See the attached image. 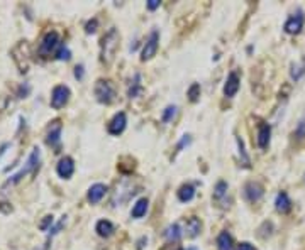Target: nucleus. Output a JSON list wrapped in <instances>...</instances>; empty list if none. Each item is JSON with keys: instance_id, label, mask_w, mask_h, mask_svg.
Masks as SVG:
<instances>
[{"instance_id": "nucleus-12", "label": "nucleus", "mask_w": 305, "mask_h": 250, "mask_svg": "<svg viewBox=\"0 0 305 250\" xmlns=\"http://www.w3.org/2000/svg\"><path fill=\"white\" fill-rule=\"evenodd\" d=\"M126 127H127V115L124 112H117L110 119L109 125H107V132L110 135H121L126 130Z\"/></svg>"}, {"instance_id": "nucleus-33", "label": "nucleus", "mask_w": 305, "mask_h": 250, "mask_svg": "<svg viewBox=\"0 0 305 250\" xmlns=\"http://www.w3.org/2000/svg\"><path fill=\"white\" fill-rule=\"evenodd\" d=\"M295 135H297V139H298V140H302L303 137H305V119L298 122L297 130H295Z\"/></svg>"}, {"instance_id": "nucleus-18", "label": "nucleus", "mask_w": 305, "mask_h": 250, "mask_svg": "<svg viewBox=\"0 0 305 250\" xmlns=\"http://www.w3.org/2000/svg\"><path fill=\"white\" fill-rule=\"evenodd\" d=\"M202 232V222L200 218L197 217H190L188 220H186V225H185V233L186 237L190 238H197Z\"/></svg>"}, {"instance_id": "nucleus-27", "label": "nucleus", "mask_w": 305, "mask_h": 250, "mask_svg": "<svg viewBox=\"0 0 305 250\" xmlns=\"http://www.w3.org/2000/svg\"><path fill=\"white\" fill-rule=\"evenodd\" d=\"M236 142H238V149H239V158H241V166L244 168H249L251 161H249V156L246 154V147H244V140L241 137H236Z\"/></svg>"}, {"instance_id": "nucleus-37", "label": "nucleus", "mask_w": 305, "mask_h": 250, "mask_svg": "<svg viewBox=\"0 0 305 250\" xmlns=\"http://www.w3.org/2000/svg\"><path fill=\"white\" fill-rule=\"evenodd\" d=\"M190 135H183V137H181V140L178 142V151H181V149H183V147L185 145H188L190 144Z\"/></svg>"}, {"instance_id": "nucleus-26", "label": "nucleus", "mask_w": 305, "mask_h": 250, "mask_svg": "<svg viewBox=\"0 0 305 250\" xmlns=\"http://www.w3.org/2000/svg\"><path fill=\"white\" fill-rule=\"evenodd\" d=\"M227 189H229V186H227V183L225 181H219L217 184H215V188H214V199L215 202H222V199L227 196Z\"/></svg>"}, {"instance_id": "nucleus-14", "label": "nucleus", "mask_w": 305, "mask_h": 250, "mask_svg": "<svg viewBox=\"0 0 305 250\" xmlns=\"http://www.w3.org/2000/svg\"><path fill=\"white\" fill-rule=\"evenodd\" d=\"M239 86H241V78L236 71H231L227 75V80L224 83V95L227 98H233L238 95L239 91Z\"/></svg>"}, {"instance_id": "nucleus-23", "label": "nucleus", "mask_w": 305, "mask_h": 250, "mask_svg": "<svg viewBox=\"0 0 305 250\" xmlns=\"http://www.w3.org/2000/svg\"><path fill=\"white\" fill-rule=\"evenodd\" d=\"M142 91H144V88H142V85H141V75L139 73H136L134 81H131V86H129V90H127V96L137 98V96L142 95Z\"/></svg>"}, {"instance_id": "nucleus-9", "label": "nucleus", "mask_w": 305, "mask_h": 250, "mask_svg": "<svg viewBox=\"0 0 305 250\" xmlns=\"http://www.w3.org/2000/svg\"><path fill=\"white\" fill-rule=\"evenodd\" d=\"M243 194H244V198L248 199L249 203H258L259 199L263 198L264 188L258 183V181H249V183L244 184Z\"/></svg>"}, {"instance_id": "nucleus-35", "label": "nucleus", "mask_w": 305, "mask_h": 250, "mask_svg": "<svg viewBox=\"0 0 305 250\" xmlns=\"http://www.w3.org/2000/svg\"><path fill=\"white\" fill-rule=\"evenodd\" d=\"M97 26H98V21L97 19H92V21H88L87 22V26H85V32L87 34H93L97 31Z\"/></svg>"}, {"instance_id": "nucleus-6", "label": "nucleus", "mask_w": 305, "mask_h": 250, "mask_svg": "<svg viewBox=\"0 0 305 250\" xmlns=\"http://www.w3.org/2000/svg\"><path fill=\"white\" fill-rule=\"evenodd\" d=\"M134 194H136V186L132 184L129 179H122L121 183H117V186H116L112 205H114V207H119V205L126 203L127 199L132 198Z\"/></svg>"}, {"instance_id": "nucleus-1", "label": "nucleus", "mask_w": 305, "mask_h": 250, "mask_svg": "<svg viewBox=\"0 0 305 250\" xmlns=\"http://www.w3.org/2000/svg\"><path fill=\"white\" fill-rule=\"evenodd\" d=\"M119 31L116 27H110L109 31L105 32V36L100 39V61L104 65H110L114 61V58L117 55V49H119Z\"/></svg>"}, {"instance_id": "nucleus-31", "label": "nucleus", "mask_w": 305, "mask_h": 250, "mask_svg": "<svg viewBox=\"0 0 305 250\" xmlns=\"http://www.w3.org/2000/svg\"><path fill=\"white\" fill-rule=\"evenodd\" d=\"M53 225H55V218H53V215H46L43 222L39 223V230H43V232H49Z\"/></svg>"}, {"instance_id": "nucleus-16", "label": "nucleus", "mask_w": 305, "mask_h": 250, "mask_svg": "<svg viewBox=\"0 0 305 250\" xmlns=\"http://www.w3.org/2000/svg\"><path fill=\"white\" fill-rule=\"evenodd\" d=\"M105 193H107V186L102 184V183H95V184H92L90 188H88L87 198H88V202H90L92 205H97V203H100L102 199H104Z\"/></svg>"}, {"instance_id": "nucleus-39", "label": "nucleus", "mask_w": 305, "mask_h": 250, "mask_svg": "<svg viewBox=\"0 0 305 250\" xmlns=\"http://www.w3.org/2000/svg\"><path fill=\"white\" fill-rule=\"evenodd\" d=\"M236 250H256V248H254L253 245L248 243V242H243V243L238 245V248H236Z\"/></svg>"}, {"instance_id": "nucleus-17", "label": "nucleus", "mask_w": 305, "mask_h": 250, "mask_svg": "<svg viewBox=\"0 0 305 250\" xmlns=\"http://www.w3.org/2000/svg\"><path fill=\"white\" fill-rule=\"evenodd\" d=\"M95 232H97L98 237L109 238V237L114 235L116 227H114V223H112L110 220H98L97 225H95Z\"/></svg>"}, {"instance_id": "nucleus-7", "label": "nucleus", "mask_w": 305, "mask_h": 250, "mask_svg": "<svg viewBox=\"0 0 305 250\" xmlns=\"http://www.w3.org/2000/svg\"><path fill=\"white\" fill-rule=\"evenodd\" d=\"M160 47V32L158 31H151L149 37L146 39L144 46H142L141 51V61H149L156 56Z\"/></svg>"}, {"instance_id": "nucleus-5", "label": "nucleus", "mask_w": 305, "mask_h": 250, "mask_svg": "<svg viewBox=\"0 0 305 250\" xmlns=\"http://www.w3.org/2000/svg\"><path fill=\"white\" fill-rule=\"evenodd\" d=\"M61 46V39L60 34L56 31H48L43 36L41 42H39L37 47V55L43 58V60H48V58H55L58 47Z\"/></svg>"}, {"instance_id": "nucleus-13", "label": "nucleus", "mask_w": 305, "mask_h": 250, "mask_svg": "<svg viewBox=\"0 0 305 250\" xmlns=\"http://www.w3.org/2000/svg\"><path fill=\"white\" fill-rule=\"evenodd\" d=\"M73 173H75V161H73L70 156H65L58 161L56 164V174L60 176L61 179H70Z\"/></svg>"}, {"instance_id": "nucleus-40", "label": "nucleus", "mask_w": 305, "mask_h": 250, "mask_svg": "<svg viewBox=\"0 0 305 250\" xmlns=\"http://www.w3.org/2000/svg\"><path fill=\"white\" fill-rule=\"evenodd\" d=\"M6 149H9V144H4L2 147H0V156L6 154Z\"/></svg>"}, {"instance_id": "nucleus-24", "label": "nucleus", "mask_w": 305, "mask_h": 250, "mask_svg": "<svg viewBox=\"0 0 305 250\" xmlns=\"http://www.w3.org/2000/svg\"><path fill=\"white\" fill-rule=\"evenodd\" d=\"M305 76V58H302L298 63H293L292 70H290V78L293 81H300Z\"/></svg>"}, {"instance_id": "nucleus-3", "label": "nucleus", "mask_w": 305, "mask_h": 250, "mask_svg": "<svg viewBox=\"0 0 305 250\" xmlns=\"http://www.w3.org/2000/svg\"><path fill=\"white\" fill-rule=\"evenodd\" d=\"M93 95H95L98 104L112 105L117 100V88L114 85V81L104 80V78L97 80L95 86H93Z\"/></svg>"}, {"instance_id": "nucleus-34", "label": "nucleus", "mask_w": 305, "mask_h": 250, "mask_svg": "<svg viewBox=\"0 0 305 250\" xmlns=\"http://www.w3.org/2000/svg\"><path fill=\"white\" fill-rule=\"evenodd\" d=\"M29 93H31V86H29L27 83H24V85L19 86V90H17V96H19V98H27Z\"/></svg>"}, {"instance_id": "nucleus-2", "label": "nucleus", "mask_w": 305, "mask_h": 250, "mask_svg": "<svg viewBox=\"0 0 305 250\" xmlns=\"http://www.w3.org/2000/svg\"><path fill=\"white\" fill-rule=\"evenodd\" d=\"M39 164H41V151H39V147H32L31 154L27 156V161H26V164H24V168L21 171H17L14 176H11V178L7 179L6 186H14V184L21 183L27 174H36L39 171Z\"/></svg>"}, {"instance_id": "nucleus-22", "label": "nucleus", "mask_w": 305, "mask_h": 250, "mask_svg": "<svg viewBox=\"0 0 305 250\" xmlns=\"http://www.w3.org/2000/svg\"><path fill=\"white\" fill-rule=\"evenodd\" d=\"M176 196H178V199L181 203H186V202H192L195 196V188L192 184H183L180 186V189L176 191Z\"/></svg>"}, {"instance_id": "nucleus-11", "label": "nucleus", "mask_w": 305, "mask_h": 250, "mask_svg": "<svg viewBox=\"0 0 305 250\" xmlns=\"http://www.w3.org/2000/svg\"><path fill=\"white\" fill-rule=\"evenodd\" d=\"M303 24H305V16L302 11H297L293 14V16H290L287 19V22H285V32L287 34H292V36H295V34H298L300 31L303 29Z\"/></svg>"}, {"instance_id": "nucleus-38", "label": "nucleus", "mask_w": 305, "mask_h": 250, "mask_svg": "<svg viewBox=\"0 0 305 250\" xmlns=\"http://www.w3.org/2000/svg\"><path fill=\"white\" fill-rule=\"evenodd\" d=\"M83 73H85V71H83V66L78 65L75 68V78H77V80H83Z\"/></svg>"}, {"instance_id": "nucleus-10", "label": "nucleus", "mask_w": 305, "mask_h": 250, "mask_svg": "<svg viewBox=\"0 0 305 250\" xmlns=\"http://www.w3.org/2000/svg\"><path fill=\"white\" fill-rule=\"evenodd\" d=\"M61 130H63V125L60 120H53L51 124L48 127V132H46V144L55 147L58 149L61 144Z\"/></svg>"}, {"instance_id": "nucleus-36", "label": "nucleus", "mask_w": 305, "mask_h": 250, "mask_svg": "<svg viewBox=\"0 0 305 250\" xmlns=\"http://www.w3.org/2000/svg\"><path fill=\"white\" fill-rule=\"evenodd\" d=\"M160 6H161L160 0H147V2H146V7L149 9V11H156Z\"/></svg>"}, {"instance_id": "nucleus-21", "label": "nucleus", "mask_w": 305, "mask_h": 250, "mask_svg": "<svg viewBox=\"0 0 305 250\" xmlns=\"http://www.w3.org/2000/svg\"><path fill=\"white\" fill-rule=\"evenodd\" d=\"M181 235H183V232H181L178 223H173V225H170V227L165 228V238L171 243L178 242V240L181 238Z\"/></svg>"}, {"instance_id": "nucleus-30", "label": "nucleus", "mask_w": 305, "mask_h": 250, "mask_svg": "<svg viewBox=\"0 0 305 250\" xmlns=\"http://www.w3.org/2000/svg\"><path fill=\"white\" fill-rule=\"evenodd\" d=\"M186 95H188V98H190V102L192 104H195V102H199L200 100V85L199 83H194L190 88H188V91H186Z\"/></svg>"}, {"instance_id": "nucleus-29", "label": "nucleus", "mask_w": 305, "mask_h": 250, "mask_svg": "<svg viewBox=\"0 0 305 250\" xmlns=\"http://www.w3.org/2000/svg\"><path fill=\"white\" fill-rule=\"evenodd\" d=\"M176 105H168L166 109L163 110V114H161V122L163 124H170L171 120L175 119V115H176Z\"/></svg>"}, {"instance_id": "nucleus-20", "label": "nucleus", "mask_w": 305, "mask_h": 250, "mask_svg": "<svg viewBox=\"0 0 305 250\" xmlns=\"http://www.w3.org/2000/svg\"><path fill=\"white\" fill-rule=\"evenodd\" d=\"M147 207H149V202H147V198H139L137 202L134 203V207L131 210V217L132 218H142L147 212Z\"/></svg>"}, {"instance_id": "nucleus-4", "label": "nucleus", "mask_w": 305, "mask_h": 250, "mask_svg": "<svg viewBox=\"0 0 305 250\" xmlns=\"http://www.w3.org/2000/svg\"><path fill=\"white\" fill-rule=\"evenodd\" d=\"M11 58L16 63L19 73L26 75L31 66V47H29L27 41H19L16 46L11 49Z\"/></svg>"}, {"instance_id": "nucleus-25", "label": "nucleus", "mask_w": 305, "mask_h": 250, "mask_svg": "<svg viewBox=\"0 0 305 250\" xmlns=\"http://www.w3.org/2000/svg\"><path fill=\"white\" fill-rule=\"evenodd\" d=\"M217 250H233V237L229 232H220L217 237Z\"/></svg>"}, {"instance_id": "nucleus-19", "label": "nucleus", "mask_w": 305, "mask_h": 250, "mask_svg": "<svg viewBox=\"0 0 305 250\" xmlns=\"http://www.w3.org/2000/svg\"><path fill=\"white\" fill-rule=\"evenodd\" d=\"M275 208H277L278 213H288L292 210V199L288 198V194L282 191V193L277 194L275 198Z\"/></svg>"}, {"instance_id": "nucleus-32", "label": "nucleus", "mask_w": 305, "mask_h": 250, "mask_svg": "<svg viewBox=\"0 0 305 250\" xmlns=\"http://www.w3.org/2000/svg\"><path fill=\"white\" fill-rule=\"evenodd\" d=\"M65 225H66V215H65V217H61V220H60V222H58V223H55V225H53V227H51V230H49V235H56L58 232H60V230L63 228V227H65Z\"/></svg>"}, {"instance_id": "nucleus-41", "label": "nucleus", "mask_w": 305, "mask_h": 250, "mask_svg": "<svg viewBox=\"0 0 305 250\" xmlns=\"http://www.w3.org/2000/svg\"><path fill=\"white\" fill-rule=\"evenodd\" d=\"M188 250H197V248H194V247H192V248H188Z\"/></svg>"}, {"instance_id": "nucleus-15", "label": "nucleus", "mask_w": 305, "mask_h": 250, "mask_svg": "<svg viewBox=\"0 0 305 250\" xmlns=\"http://www.w3.org/2000/svg\"><path fill=\"white\" fill-rule=\"evenodd\" d=\"M270 140H272V125L266 124V122H261V124L258 125V137H256L258 147L261 151H266L270 145Z\"/></svg>"}, {"instance_id": "nucleus-8", "label": "nucleus", "mask_w": 305, "mask_h": 250, "mask_svg": "<svg viewBox=\"0 0 305 250\" xmlns=\"http://www.w3.org/2000/svg\"><path fill=\"white\" fill-rule=\"evenodd\" d=\"M70 96H71V91L66 85H56L51 91V107L55 110L63 109V107L70 102Z\"/></svg>"}, {"instance_id": "nucleus-28", "label": "nucleus", "mask_w": 305, "mask_h": 250, "mask_svg": "<svg viewBox=\"0 0 305 250\" xmlns=\"http://www.w3.org/2000/svg\"><path fill=\"white\" fill-rule=\"evenodd\" d=\"M70 58H71L70 47H68L65 42H61V46L58 47V51H56V55H55V60H58V61H68Z\"/></svg>"}]
</instances>
